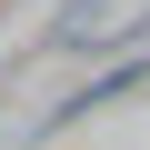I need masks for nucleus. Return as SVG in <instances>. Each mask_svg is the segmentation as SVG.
Listing matches in <instances>:
<instances>
[{
  "instance_id": "f257e3e1",
  "label": "nucleus",
  "mask_w": 150,
  "mask_h": 150,
  "mask_svg": "<svg viewBox=\"0 0 150 150\" xmlns=\"http://www.w3.org/2000/svg\"><path fill=\"white\" fill-rule=\"evenodd\" d=\"M130 30H150V0H70L60 10V50H110Z\"/></svg>"
}]
</instances>
